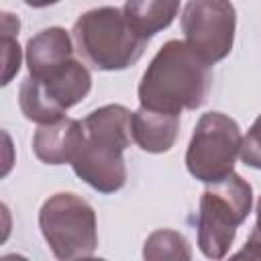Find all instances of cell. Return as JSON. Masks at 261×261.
Wrapping results in <instances>:
<instances>
[{
    "label": "cell",
    "instance_id": "6da1fadb",
    "mask_svg": "<svg viewBox=\"0 0 261 261\" xmlns=\"http://www.w3.org/2000/svg\"><path fill=\"white\" fill-rule=\"evenodd\" d=\"M212 71L186 41H167L151 59L139 84V102L145 108L179 114L200 108L210 92Z\"/></svg>",
    "mask_w": 261,
    "mask_h": 261
},
{
    "label": "cell",
    "instance_id": "7a4b0ae2",
    "mask_svg": "<svg viewBox=\"0 0 261 261\" xmlns=\"http://www.w3.org/2000/svg\"><path fill=\"white\" fill-rule=\"evenodd\" d=\"M73 47L84 63L100 71H120L135 65L149 37L141 35L124 10L102 6L84 12L71 31Z\"/></svg>",
    "mask_w": 261,
    "mask_h": 261
},
{
    "label": "cell",
    "instance_id": "3957f363",
    "mask_svg": "<svg viewBox=\"0 0 261 261\" xmlns=\"http://www.w3.org/2000/svg\"><path fill=\"white\" fill-rule=\"evenodd\" d=\"M253 206V188L239 173L208 184L200 198L198 247L208 259H222L234 243L237 228Z\"/></svg>",
    "mask_w": 261,
    "mask_h": 261
},
{
    "label": "cell",
    "instance_id": "277c9868",
    "mask_svg": "<svg viewBox=\"0 0 261 261\" xmlns=\"http://www.w3.org/2000/svg\"><path fill=\"white\" fill-rule=\"evenodd\" d=\"M90 88L92 75L88 67L71 57L41 75H27L18 90V106L27 120L49 124L80 104Z\"/></svg>",
    "mask_w": 261,
    "mask_h": 261
},
{
    "label": "cell",
    "instance_id": "5b68a950",
    "mask_svg": "<svg viewBox=\"0 0 261 261\" xmlns=\"http://www.w3.org/2000/svg\"><path fill=\"white\" fill-rule=\"evenodd\" d=\"M39 226L57 259H86L98 247L96 212L77 194L49 196L39 210Z\"/></svg>",
    "mask_w": 261,
    "mask_h": 261
},
{
    "label": "cell",
    "instance_id": "8992f818",
    "mask_svg": "<svg viewBox=\"0 0 261 261\" xmlns=\"http://www.w3.org/2000/svg\"><path fill=\"white\" fill-rule=\"evenodd\" d=\"M241 145L243 135L237 120L222 112H206L200 116L190 139L186 167L204 184L220 181L232 173Z\"/></svg>",
    "mask_w": 261,
    "mask_h": 261
},
{
    "label": "cell",
    "instance_id": "52a82bcc",
    "mask_svg": "<svg viewBox=\"0 0 261 261\" xmlns=\"http://www.w3.org/2000/svg\"><path fill=\"white\" fill-rule=\"evenodd\" d=\"M181 31L184 41L212 65L232 49L237 10L230 0H188L181 12Z\"/></svg>",
    "mask_w": 261,
    "mask_h": 261
},
{
    "label": "cell",
    "instance_id": "ba28073f",
    "mask_svg": "<svg viewBox=\"0 0 261 261\" xmlns=\"http://www.w3.org/2000/svg\"><path fill=\"white\" fill-rule=\"evenodd\" d=\"M124 149L126 147L118 143L86 135L84 145L71 161L73 173L96 192L114 194L126 181V167L122 159Z\"/></svg>",
    "mask_w": 261,
    "mask_h": 261
},
{
    "label": "cell",
    "instance_id": "9c48e42d",
    "mask_svg": "<svg viewBox=\"0 0 261 261\" xmlns=\"http://www.w3.org/2000/svg\"><path fill=\"white\" fill-rule=\"evenodd\" d=\"M84 141H86L84 120L63 116L55 122L41 124L37 128L33 137V151L37 159H41L47 165H63L73 161Z\"/></svg>",
    "mask_w": 261,
    "mask_h": 261
},
{
    "label": "cell",
    "instance_id": "30bf717a",
    "mask_svg": "<svg viewBox=\"0 0 261 261\" xmlns=\"http://www.w3.org/2000/svg\"><path fill=\"white\" fill-rule=\"evenodd\" d=\"M133 141L147 153H165L173 147L179 133V114L141 106L130 116Z\"/></svg>",
    "mask_w": 261,
    "mask_h": 261
},
{
    "label": "cell",
    "instance_id": "8fae6325",
    "mask_svg": "<svg viewBox=\"0 0 261 261\" xmlns=\"http://www.w3.org/2000/svg\"><path fill=\"white\" fill-rule=\"evenodd\" d=\"M73 37L61 27H49L39 31L27 43V67L29 75H41L51 67L73 57Z\"/></svg>",
    "mask_w": 261,
    "mask_h": 261
},
{
    "label": "cell",
    "instance_id": "7c38bea8",
    "mask_svg": "<svg viewBox=\"0 0 261 261\" xmlns=\"http://www.w3.org/2000/svg\"><path fill=\"white\" fill-rule=\"evenodd\" d=\"M122 10L141 35L153 37L173 22L179 10V0H126Z\"/></svg>",
    "mask_w": 261,
    "mask_h": 261
},
{
    "label": "cell",
    "instance_id": "4fadbf2b",
    "mask_svg": "<svg viewBox=\"0 0 261 261\" xmlns=\"http://www.w3.org/2000/svg\"><path fill=\"white\" fill-rule=\"evenodd\" d=\"M143 257L149 261H161V259L188 261L192 259V249L184 234L169 230V228H161V230L151 232L149 239L145 241Z\"/></svg>",
    "mask_w": 261,
    "mask_h": 261
},
{
    "label": "cell",
    "instance_id": "5bb4252c",
    "mask_svg": "<svg viewBox=\"0 0 261 261\" xmlns=\"http://www.w3.org/2000/svg\"><path fill=\"white\" fill-rule=\"evenodd\" d=\"M18 16L10 12H2V86H8L10 80L20 69V45H18Z\"/></svg>",
    "mask_w": 261,
    "mask_h": 261
},
{
    "label": "cell",
    "instance_id": "9a60e30c",
    "mask_svg": "<svg viewBox=\"0 0 261 261\" xmlns=\"http://www.w3.org/2000/svg\"><path fill=\"white\" fill-rule=\"evenodd\" d=\"M241 161L253 169H261V114L247 130L241 145Z\"/></svg>",
    "mask_w": 261,
    "mask_h": 261
},
{
    "label": "cell",
    "instance_id": "2e32d148",
    "mask_svg": "<svg viewBox=\"0 0 261 261\" xmlns=\"http://www.w3.org/2000/svg\"><path fill=\"white\" fill-rule=\"evenodd\" d=\"M27 6H33V8H45V6H51V4H57L59 0H22Z\"/></svg>",
    "mask_w": 261,
    "mask_h": 261
},
{
    "label": "cell",
    "instance_id": "e0dca14e",
    "mask_svg": "<svg viewBox=\"0 0 261 261\" xmlns=\"http://www.w3.org/2000/svg\"><path fill=\"white\" fill-rule=\"evenodd\" d=\"M255 228L261 232V198L257 202V222H255Z\"/></svg>",
    "mask_w": 261,
    "mask_h": 261
}]
</instances>
